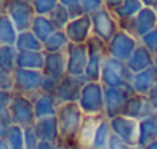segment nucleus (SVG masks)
<instances>
[{"label": "nucleus", "mask_w": 157, "mask_h": 149, "mask_svg": "<svg viewBox=\"0 0 157 149\" xmlns=\"http://www.w3.org/2000/svg\"><path fill=\"white\" fill-rule=\"evenodd\" d=\"M6 142L11 149H26L25 148V128L12 125L6 134Z\"/></svg>", "instance_id": "obj_32"}, {"label": "nucleus", "mask_w": 157, "mask_h": 149, "mask_svg": "<svg viewBox=\"0 0 157 149\" xmlns=\"http://www.w3.org/2000/svg\"><path fill=\"white\" fill-rule=\"evenodd\" d=\"M69 38L66 35L64 31H56L49 37L48 41L43 43V52L44 53H58V52H64L69 46Z\"/></svg>", "instance_id": "obj_29"}, {"label": "nucleus", "mask_w": 157, "mask_h": 149, "mask_svg": "<svg viewBox=\"0 0 157 149\" xmlns=\"http://www.w3.org/2000/svg\"><path fill=\"white\" fill-rule=\"evenodd\" d=\"M0 149H11L9 148V145H8V142H6V139L0 140Z\"/></svg>", "instance_id": "obj_46"}, {"label": "nucleus", "mask_w": 157, "mask_h": 149, "mask_svg": "<svg viewBox=\"0 0 157 149\" xmlns=\"http://www.w3.org/2000/svg\"><path fill=\"white\" fill-rule=\"evenodd\" d=\"M87 78L86 76H72V75H66L59 85L58 90L55 93V99L58 102V105L61 103H73L78 102L81 98L82 88L87 84Z\"/></svg>", "instance_id": "obj_9"}, {"label": "nucleus", "mask_w": 157, "mask_h": 149, "mask_svg": "<svg viewBox=\"0 0 157 149\" xmlns=\"http://www.w3.org/2000/svg\"><path fill=\"white\" fill-rule=\"evenodd\" d=\"M119 28L125 32H128L130 35H133L136 40H142L147 34H150L151 31L157 29V12L153 8H144L137 15H134L133 18L119 23Z\"/></svg>", "instance_id": "obj_5"}, {"label": "nucleus", "mask_w": 157, "mask_h": 149, "mask_svg": "<svg viewBox=\"0 0 157 149\" xmlns=\"http://www.w3.org/2000/svg\"><path fill=\"white\" fill-rule=\"evenodd\" d=\"M43 75L53 76V78H58V79H63L67 75V58H66V52L46 53V62H44Z\"/></svg>", "instance_id": "obj_20"}, {"label": "nucleus", "mask_w": 157, "mask_h": 149, "mask_svg": "<svg viewBox=\"0 0 157 149\" xmlns=\"http://www.w3.org/2000/svg\"><path fill=\"white\" fill-rule=\"evenodd\" d=\"M31 99L34 102V110H35V117H37V120H38V119H44V117L56 116L58 102L55 99V96L44 95V93H37V95L32 96Z\"/></svg>", "instance_id": "obj_21"}, {"label": "nucleus", "mask_w": 157, "mask_h": 149, "mask_svg": "<svg viewBox=\"0 0 157 149\" xmlns=\"http://www.w3.org/2000/svg\"><path fill=\"white\" fill-rule=\"evenodd\" d=\"M46 62V53L41 52H18L17 55V69L38 70L43 72Z\"/></svg>", "instance_id": "obj_23"}, {"label": "nucleus", "mask_w": 157, "mask_h": 149, "mask_svg": "<svg viewBox=\"0 0 157 149\" xmlns=\"http://www.w3.org/2000/svg\"><path fill=\"white\" fill-rule=\"evenodd\" d=\"M134 95L128 88H105L104 87V116L111 120L117 116H122L128 98Z\"/></svg>", "instance_id": "obj_12"}, {"label": "nucleus", "mask_w": 157, "mask_h": 149, "mask_svg": "<svg viewBox=\"0 0 157 149\" xmlns=\"http://www.w3.org/2000/svg\"><path fill=\"white\" fill-rule=\"evenodd\" d=\"M140 44H144L147 49H150L154 53L157 50V29L151 31L150 34H147V35L140 40Z\"/></svg>", "instance_id": "obj_38"}, {"label": "nucleus", "mask_w": 157, "mask_h": 149, "mask_svg": "<svg viewBox=\"0 0 157 149\" xmlns=\"http://www.w3.org/2000/svg\"><path fill=\"white\" fill-rule=\"evenodd\" d=\"M17 55L15 46H0V64L3 72L14 73L17 69Z\"/></svg>", "instance_id": "obj_30"}, {"label": "nucleus", "mask_w": 157, "mask_h": 149, "mask_svg": "<svg viewBox=\"0 0 157 149\" xmlns=\"http://www.w3.org/2000/svg\"><path fill=\"white\" fill-rule=\"evenodd\" d=\"M48 17L51 18V21H52V24L55 26L56 31H64L67 28V24L70 23V20H72L70 14H69V9L66 6L59 5V3Z\"/></svg>", "instance_id": "obj_31"}, {"label": "nucleus", "mask_w": 157, "mask_h": 149, "mask_svg": "<svg viewBox=\"0 0 157 149\" xmlns=\"http://www.w3.org/2000/svg\"><path fill=\"white\" fill-rule=\"evenodd\" d=\"M134 149H144V148H140V146H136V148H134Z\"/></svg>", "instance_id": "obj_49"}, {"label": "nucleus", "mask_w": 157, "mask_h": 149, "mask_svg": "<svg viewBox=\"0 0 157 149\" xmlns=\"http://www.w3.org/2000/svg\"><path fill=\"white\" fill-rule=\"evenodd\" d=\"M0 12L9 15L18 32L31 31L32 21L35 18V11L31 0H3Z\"/></svg>", "instance_id": "obj_3"}, {"label": "nucleus", "mask_w": 157, "mask_h": 149, "mask_svg": "<svg viewBox=\"0 0 157 149\" xmlns=\"http://www.w3.org/2000/svg\"><path fill=\"white\" fill-rule=\"evenodd\" d=\"M78 103L86 116H104V85L101 82H87Z\"/></svg>", "instance_id": "obj_7"}, {"label": "nucleus", "mask_w": 157, "mask_h": 149, "mask_svg": "<svg viewBox=\"0 0 157 149\" xmlns=\"http://www.w3.org/2000/svg\"><path fill=\"white\" fill-rule=\"evenodd\" d=\"M14 91L15 95H23L28 98L35 96L40 93L43 72L38 70H26V69H15L14 70Z\"/></svg>", "instance_id": "obj_8"}, {"label": "nucleus", "mask_w": 157, "mask_h": 149, "mask_svg": "<svg viewBox=\"0 0 157 149\" xmlns=\"http://www.w3.org/2000/svg\"><path fill=\"white\" fill-rule=\"evenodd\" d=\"M18 31L9 15L0 12V46H15L18 38Z\"/></svg>", "instance_id": "obj_25"}, {"label": "nucleus", "mask_w": 157, "mask_h": 149, "mask_svg": "<svg viewBox=\"0 0 157 149\" xmlns=\"http://www.w3.org/2000/svg\"><path fill=\"white\" fill-rule=\"evenodd\" d=\"M37 149H58V145H53L49 142H40Z\"/></svg>", "instance_id": "obj_43"}, {"label": "nucleus", "mask_w": 157, "mask_h": 149, "mask_svg": "<svg viewBox=\"0 0 157 149\" xmlns=\"http://www.w3.org/2000/svg\"><path fill=\"white\" fill-rule=\"evenodd\" d=\"M35 15H49L58 6V0H31Z\"/></svg>", "instance_id": "obj_33"}, {"label": "nucleus", "mask_w": 157, "mask_h": 149, "mask_svg": "<svg viewBox=\"0 0 157 149\" xmlns=\"http://www.w3.org/2000/svg\"><path fill=\"white\" fill-rule=\"evenodd\" d=\"M144 149H157V142H153V143H150L148 146H145Z\"/></svg>", "instance_id": "obj_47"}, {"label": "nucleus", "mask_w": 157, "mask_h": 149, "mask_svg": "<svg viewBox=\"0 0 157 149\" xmlns=\"http://www.w3.org/2000/svg\"><path fill=\"white\" fill-rule=\"evenodd\" d=\"M15 49H17V52H41L43 43L34 35L32 31H26V32L18 34Z\"/></svg>", "instance_id": "obj_28"}, {"label": "nucleus", "mask_w": 157, "mask_h": 149, "mask_svg": "<svg viewBox=\"0 0 157 149\" xmlns=\"http://www.w3.org/2000/svg\"><path fill=\"white\" fill-rule=\"evenodd\" d=\"M105 116H86L84 120H82V125L79 128V132L76 136V148L79 149H90L92 148V143H93V139H95V134L98 131V126L99 123L102 122Z\"/></svg>", "instance_id": "obj_17"}, {"label": "nucleus", "mask_w": 157, "mask_h": 149, "mask_svg": "<svg viewBox=\"0 0 157 149\" xmlns=\"http://www.w3.org/2000/svg\"><path fill=\"white\" fill-rule=\"evenodd\" d=\"M34 129H35L40 142H49L53 145H59L61 137H59V126H58L56 116L38 119L34 125Z\"/></svg>", "instance_id": "obj_18"}, {"label": "nucleus", "mask_w": 157, "mask_h": 149, "mask_svg": "<svg viewBox=\"0 0 157 149\" xmlns=\"http://www.w3.org/2000/svg\"><path fill=\"white\" fill-rule=\"evenodd\" d=\"M139 40H136L133 35L128 32L119 29V32L111 38V41L107 44L108 46V56L127 62L128 58L134 53V50L139 46Z\"/></svg>", "instance_id": "obj_11"}, {"label": "nucleus", "mask_w": 157, "mask_h": 149, "mask_svg": "<svg viewBox=\"0 0 157 149\" xmlns=\"http://www.w3.org/2000/svg\"><path fill=\"white\" fill-rule=\"evenodd\" d=\"M154 114H156V111L151 106L147 95H137V93H134L128 98L125 108H124V113H122V116L134 119L137 122H140L147 117H151Z\"/></svg>", "instance_id": "obj_15"}, {"label": "nucleus", "mask_w": 157, "mask_h": 149, "mask_svg": "<svg viewBox=\"0 0 157 149\" xmlns=\"http://www.w3.org/2000/svg\"><path fill=\"white\" fill-rule=\"evenodd\" d=\"M147 98H148V100H150L151 106L154 108V111L157 113V85H154V87L150 90V93L147 95Z\"/></svg>", "instance_id": "obj_42"}, {"label": "nucleus", "mask_w": 157, "mask_h": 149, "mask_svg": "<svg viewBox=\"0 0 157 149\" xmlns=\"http://www.w3.org/2000/svg\"><path fill=\"white\" fill-rule=\"evenodd\" d=\"M38 143H40V139L37 137V132L34 129V125L25 128V148L37 149L38 148Z\"/></svg>", "instance_id": "obj_36"}, {"label": "nucleus", "mask_w": 157, "mask_h": 149, "mask_svg": "<svg viewBox=\"0 0 157 149\" xmlns=\"http://www.w3.org/2000/svg\"><path fill=\"white\" fill-rule=\"evenodd\" d=\"M87 44V52H89V62L84 76L87 78L89 82H99L101 79V70L104 65L105 59L108 58V46L101 38L92 35L89 38Z\"/></svg>", "instance_id": "obj_4"}, {"label": "nucleus", "mask_w": 157, "mask_h": 149, "mask_svg": "<svg viewBox=\"0 0 157 149\" xmlns=\"http://www.w3.org/2000/svg\"><path fill=\"white\" fill-rule=\"evenodd\" d=\"M156 12H157V8H156Z\"/></svg>", "instance_id": "obj_52"}, {"label": "nucleus", "mask_w": 157, "mask_h": 149, "mask_svg": "<svg viewBox=\"0 0 157 149\" xmlns=\"http://www.w3.org/2000/svg\"><path fill=\"white\" fill-rule=\"evenodd\" d=\"M140 2H142L144 6H147V8H153V9L157 8V0H140Z\"/></svg>", "instance_id": "obj_45"}, {"label": "nucleus", "mask_w": 157, "mask_h": 149, "mask_svg": "<svg viewBox=\"0 0 157 149\" xmlns=\"http://www.w3.org/2000/svg\"><path fill=\"white\" fill-rule=\"evenodd\" d=\"M59 82H61V79H58V78L43 75V81H41V88H40V93L55 96V93H56V90H58Z\"/></svg>", "instance_id": "obj_34"}, {"label": "nucleus", "mask_w": 157, "mask_h": 149, "mask_svg": "<svg viewBox=\"0 0 157 149\" xmlns=\"http://www.w3.org/2000/svg\"><path fill=\"white\" fill-rule=\"evenodd\" d=\"M12 96H14L12 91H2L0 90V114L8 110V106L12 100Z\"/></svg>", "instance_id": "obj_40"}, {"label": "nucleus", "mask_w": 157, "mask_h": 149, "mask_svg": "<svg viewBox=\"0 0 157 149\" xmlns=\"http://www.w3.org/2000/svg\"><path fill=\"white\" fill-rule=\"evenodd\" d=\"M0 90L2 91H14V75L8 72H0Z\"/></svg>", "instance_id": "obj_37"}, {"label": "nucleus", "mask_w": 157, "mask_h": 149, "mask_svg": "<svg viewBox=\"0 0 157 149\" xmlns=\"http://www.w3.org/2000/svg\"><path fill=\"white\" fill-rule=\"evenodd\" d=\"M86 114L82 113L81 106L78 102L73 103H61L58 105L56 111V119H58V126H59V137L61 142L70 148L76 146V136L79 132V128L82 125Z\"/></svg>", "instance_id": "obj_1"}, {"label": "nucleus", "mask_w": 157, "mask_h": 149, "mask_svg": "<svg viewBox=\"0 0 157 149\" xmlns=\"http://www.w3.org/2000/svg\"><path fill=\"white\" fill-rule=\"evenodd\" d=\"M119 23L114 18V15L102 8L101 11H98L96 14L92 15V32L95 37L101 38L107 44L111 41V38L119 32Z\"/></svg>", "instance_id": "obj_10"}, {"label": "nucleus", "mask_w": 157, "mask_h": 149, "mask_svg": "<svg viewBox=\"0 0 157 149\" xmlns=\"http://www.w3.org/2000/svg\"><path fill=\"white\" fill-rule=\"evenodd\" d=\"M125 64L134 75L140 73V72L150 69L151 65H154V53L150 49H147L144 44L139 43L137 49L134 50V53L128 58V61Z\"/></svg>", "instance_id": "obj_19"}, {"label": "nucleus", "mask_w": 157, "mask_h": 149, "mask_svg": "<svg viewBox=\"0 0 157 149\" xmlns=\"http://www.w3.org/2000/svg\"><path fill=\"white\" fill-rule=\"evenodd\" d=\"M79 6L84 15H93L104 8V0H79Z\"/></svg>", "instance_id": "obj_35"}, {"label": "nucleus", "mask_w": 157, "mask_h": 149, "mask_svg": "<svg viewBox=\"0 0 157 149\" xmlns=\"http://www.w3.org/2000/svg\"><path fill=\"white\" fill-rule=\"evenodd\" d=\"M144 8L145 6H144V3L140 0H124V3L111 14L114 15L117 23H124V21L133 18L134 15H137Z\"/></svg>", "instance_id": "obj_27"}, {"label": "nucleus", "mask_w": 157, "mask_h": 149, "mask_svg": "<svg viewBox=\"0 0 157 149\" xmlns=\"http://www.w3.org/2000/svg\"><path fill=\"white\" fill-rule=\"evenodd\" d=\"M8 113L11 116L12 125L28 128L35 125L37 117H35V110H34V102L31 98L23 96V95H15L12 96V100L8 106Z\"/></svg>", "instance_id": "obj_6"}, {"label": "nucleus", "mask_w": 157, "mask_h": 149, "mask_svg": "<svg viewBox=\"0 0 157 149\" xmlns=\"http://www.w3.org/2000/svg\"><path fill=\"white\" fill-rule=\"evenodd\" d=\"M122 3H124V0H104V8L108 9L110 12H114Z\"/></svg>", "instance_id": "obj_41"}, {"label": "nucleus", "mask_w": 157, "mask_h": 149, "mask_svg": "<svg viewBox=\"0 0 157 149\" xmlns=\"http://www.w3.org/2000/svg\"><path fill=\"white\" fill-rule=\"evenodd\" d=\"M133 79H134V73L127 67L124 61L110 56L105 59L101 70V79H99V82L105 88H128L134 91Z\"/></svg>", "instance_id": "obj_2"}, {"label": "nucleus", "mask_w": 157, "mask_h": 149, "mask_svg": "<svg viewBox=\"0 0 157 149\" xmlns=\"http://www.w3.org/2000/svg\"><path fill=\"white\" fill-rule=\"evenodd\" d=\"M31 31L34 32V35L41 43L48 41L53 32H56L55 26L52 24V21L48 15H35V18L32 21V26H31Z\"/></svg>", "instance_id": "obj_26"}, {"label": "nucleus", "mask_w": 157, "mask_h": 149, "mask_svg": "<svg viewBox=\"0 0 157 149\" xmlns=\"http://www.w3.org/2000/svg\"><path fill=\"white\" fill-rule=\"evenodd\" d=\"M108 149H134L131 148L130 145H127L122 139H119L117 136L111 134L110 137V142H108Z\"/></svg>", "instance_id": "obj_39"}, {"label": "nucleus", "mask_w": 157, "mask_h": 149, "mask_svg": "<svg viewBox=\"0 0 157 149\" xmlns=\"http://www.w3.org/2000/svg\"><path fill=\"white\" fill-rule=\"evenodd\" d=\"M0 72H2V64H0Z\"/></svg>", "instance_id": "obj_51"}, {"label": "nucleus", "mask_w": 157, "mask_h": 149, "mask_svg": "<svg viewBox=\"0 0 157 149\" xmlns=\"http://www.w3.org/2000/svg\"><path fill=\"white\" fill-rule=\"evenodd\" d=\"M66 52L67 58V75L72 76H84L87 62H89V52L87 44H76L69 43Z\"/></svg>", "instance_id": "obj_14"}, {"label": "nucleus", "mask_w": 157, "mask_h": 149, "mask_svg": "<svg viewBox=\"0 0 157 149\" xmlns=\"http://www.w3.org/2000/svg\"><path fill=\"white\" fill-rule=\"evenodd\" d=\"M70 149H79V148H76V146H73V148H70Z\"/></svg>", "instance_id": "obj_50"}, {"label": "nucleus", "mask_w": 157, "mask_h": 149, "mask_svg": "<svg viewBox=\"0 0 157 149\" xmlns=\"http://www.w3.org/2000/svg\"><path fill=\"white\" fill-rule=\"evenodd\" d=\"M157 142V117L156 114L139 122V146L145 148Z\"/></svg>", "instance_id": "obj_24"}, {"label": "nucleus", "mask_w": 157, "mask_h": 149, "mask_svg": "<svg viewBox=\"0 0 157 149\" xmlns=\"http://www.w3.org/2000/svg\"><path fill=\"white\" fill-rule=\"evenodd\" d=\"M64 32H66L70 43L86 44L89 41V38L93 35V32H92V17L82 15V17L70 20V23L67 24Z\"/></svg>", "instance_id": "obj_16"}, {"label": "nucleus", "mask_w": 157, "mask_h": 149, "mask_svg": "<svg viewBox=\"0 0 157 149\" xmlns=\"http://www.w3.org/2000/svg\"><path fill=\"white\" fill-rule=\"evenodd\" d=\"M111 132L122 139L131 148L139 146V122L125 116H117L110 120Z\"/></svg>", "instance_id": "obj_13"}, {"label": "nucleus", "mask_w": 157, "mask_h": 149, "mask_svg": "<svg viewBox=\"0 0 157 149\" xmlns=\"http://www.w3.org/2000/svg\"><path fill=\"white\" fill-rule=\"evenodd\" d=\"M157 85V65H151L150 69L136 73L133 79V88L137 95H148L150 90Z\"/></svg>", "instance_id": "obj_22"}, {"label": "nucleus", "mask_w": 157, "mask_h": 149, "mask_svg": "<svg viewBox=\"0 0 157 149\" xmlns=\"http://www.w3.org/2000/svg\"><path fill=\"white\" fill-rule=\"evenodd\" d=\"M154 64H156V65H157V50H156V52H154Z\"/></svg>", "instance_id": "obj_48"}, {"label": "nucleus", "mask_w": 157, "mask_h": 149, "mask_svg": "<svg viewBox=\"0 0 157 149\" xmlns=\"http://www.w3.org/2000/svg\"><path fill=\"white\" fill-rule=\"evenodd\" d=\"M58 2H59V5H63L66 8H72L75 5H79V0H58Z\"/></svg>", "instance_id": "obj_44"}]
</instances>
